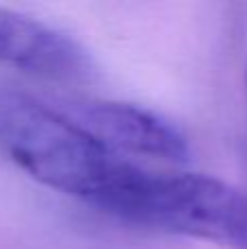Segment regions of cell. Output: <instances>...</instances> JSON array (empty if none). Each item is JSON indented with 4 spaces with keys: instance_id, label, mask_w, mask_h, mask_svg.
Masks as SVG:
<instances>
[{
    "instance_id": "1",
    "label": "cell",
    "mask_w": 247,
    "mask_h": 249,
    "mask_svg": "<svg viewBox=\"0 0 247 249\" xmlns=\"http://www.w3.org/2000/svg\"><path fill=\"white\" fill-rule=\"evenodd\" d=\"M0 144L39 184L99 210L129 168L81 123L7 90H0Z\"/></svg>"
},
{
    "instance_id": "2",
    "label": "cell",
    "mask_w": 247,
    "mask_h": 249,
    "mask_svg": "<svg viewBox=\"0 0 247 249\" xmlns=\"http://www.w3.org/2000/svg\"><path fill=\"white\" fill-rule=\"evenodd\" d=\"M107 214L136 225L247 249V195L208 175H153L136 166Z\"/></svg>"
},
{
    "instance_id": "3",
    "label": "cell",
    "mask_w": 247,
    "mask_h": 249,
    "mask_svg": "<svg viewBox=\"0 0 247 249\" xmlns=\"http://www.w3.org/2000/svg\"><path fill=\"white\" fill-rule=\"evenodd\" d=\"M0 64L55 81H86L92 57L77 39L35 18L0 7Z\"/></svg>"
},
{
    "instance_id": "4",
    "label": "cell",
    "mask_w": 247,
    "mask_h": 249,
    "mask_svg": "<svg viewBox=\"0 0 247 249\" xmlns=\"http://www.w3.org/2000/svg\"><path fill=\"white\" fill-rule=\"evenodd\" d=\"M81 124L112 151H127L166 162H186L191 153L186 138L173 124L131 103H90Z\"/></svg>"
}]
</instances>
